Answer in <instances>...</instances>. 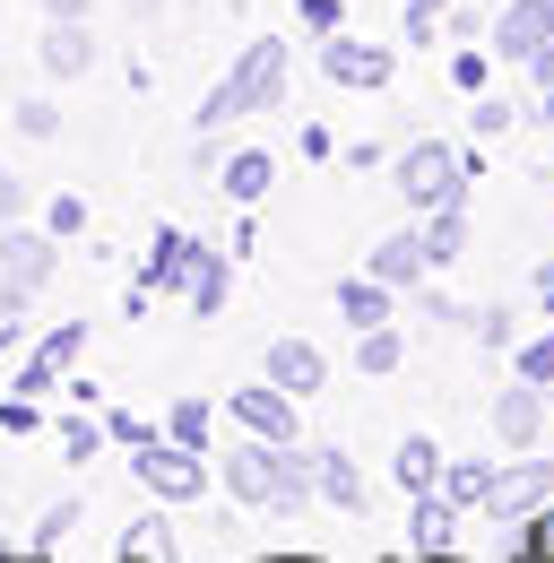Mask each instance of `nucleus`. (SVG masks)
I'll use <instances>...</instances> for the list:
<instances>
[{
    "instance_id": "nucleus-1",
    "label": "nucleus",
    "mask_w": 554,
    "mask_h": 563,
    "mask_svg": "<svg viewBox=\"0 0 554 563\" xmlns=\"http://www.w3.org/2000/svg\"><path fill=\"white\" fill-rule=\"evenodd\" d=\"M286 35H252L243 44V62H225V78L200 96V113H191V131H225V122H243V113H277L286 104Z\"/></svg>"
},
{
    "instance_id": "nucleus-2",
    "label": "nucleus",
    "mask_w": 554,
    "mask_h": 563,
    "mask_svg": "<svg viewBox=\"0 0 554 563\" xmlns=\"http://www.w3.org/2000/svg\"><path fill=\"white\" fill-rule=\"evenodd\" d=\"M485 156H468V147H451L442 131H416L399 156H390V183H399V200H408L416 217L433 209H468V183H477Z\"/></svg>"
},
{
    "instance_id": "nucleus-3",
    "label": "nucleus",
    "mask_w": 554,
    "mask_h": 563,
    "mask_svg": "<svg viewBox=\"0 0 554 563\" xmlns=\"http://www.w3.org/2000/svg\"><path fill=\"white\" fill-rule=\"evenodd\" d=\"M131 477L156 494V503H200V494H208V451L156 433V442H138V451H131Z\"/></svg>"
},
{
    "instance_id": "nucleus-4",
    "label": "nucleus",
    "mask_w": 554,
    "mask_h": 563,
    "mask_svg": "<svg viewBox=\"0 0 554 563\" xmlns=\"http://www.w3.org/2000/svg\"><path fill=\"white\" fill-rule=\"evenodd\" d=\"M217 477H225V494H234L243 511H277V486H286V442H261V433L225 442Z\"/></svg>"
},
{
    "instance_id": "nucleus-5",
    "label": "nucleus",
    "mask_w": 554,
    "mask_h": 563,
    "mask_svg": "<svg viewBox=\"0 0 554 563\" xmlns=\"http://www.w3.org/2000/svg\"><path fill=\"white\" fill-rule=\"evenodd\" d=\"M554 503V460L546 451H511V468H494V529H520V520H538Z\"/></svg>"
},
{
    "instance_id": "nucleus-6",
    "label": "nucleus",
    "mask_w": 554,
    "mask_h": 563,
    "mask_svg": "<svg viewBox=\"0 0 554 563\" xmlns=\"http://www.w3.org/2000/svg\"><path fill=\"white\" fill-rule=\"evenodd\" d=\"M225 417L243 424V433H261V442H303V399H295V390H277L269 373H261V382H243V390L225 399Z\"/></svg>"
},
{
    "instance_id": "nucleus-7",
    "label": "nucleus",
    "mask_w": 554,
    "mask_h": 563,
    "mask_svg": "<svg viewBox=\"0 0 554 563\" xmlns=\"http://www.w3.org/2000/svg\"><path fill=\"white\" fill-rule=\"evenodd\" d=\"M321 78L330 87H364V96H381L390 78H399V53L390 44H364V35H321Z\"/></svg>"
},
{
    "instance_id": "nucleus-8",
    "label": "nucleus",
    "mask_w": 554,
    "mask_h": 563,
    "mask_svg": "<svg viewBox=\"0 0 554 563\" xmlns=\"http://www.w3.org/2000/svg\"><path fill=\"white\" fill-rule=\"evenodd\" d=\"M0 278H18L26 295H44V286L62 278V234L53 225H0Z\"/></svg>"
},
{
    "instance_id": "nucleus-9",
    "label": "nucleus",
    "mask_w": 554,
    "mask_h": 563,
    "mask_svg": "<svg viewBox=\"0 0 554 563\" xmlns=\"http://www.w3.org/2000/svg\"><path fill=\"white\" fill-rule=\"evenodd\" d=\"M546 399L554 390H538V382L511 373V382L494 390V408H485V417H494V442H502V451H538V442H546Z\"/></svg>"
},
{
    "instance_id": "nucleus-10",
    "label": "nucleus",
    "mask_w": 554,
    "mask_h": 563,
    "mask_svg": "<svg viewBox=\"0 0 554 563\" xmlns=\"http://www.w3.org/2000/svg\"><path fill=\"white\" fill-rule=\"evenodd\" d=\"M35 70H44V87H78V78L96 70V26H87V18H44Z\"/></svg>"
},
{
    "instance_id": "nucleus-11",
    "label": "nucleus",
    "mask_w": 554,
    "mask_h": 563,
    "mask_svg": "<svg viewBox=\"0 0 554 563\" xmlns=\"http://www.w3.org/2000/svg\"><path fill=\"white\" fill-rule=\"evenodd\" d=\"M191 269H200V243L165 225V234L147 243V269L131 278V312H147V303H156V295H174V286H191Z\"/></svg>"
},
{
    "instance_id": "nucleus-12",
    "label": "nucleus",
    "mask_w": 554,
    "mask_h": 563,
    "mask_svg": "<svg viewBox=\"0 0 554 563\" xmlns=\"http://www.w3.org/2000/svg\"><path fill=\"white\" fill-rule=\"evenodd\" d=\"M554 44V0H511V9H494V62H529V53H546Z\"/></svg>"
},
{
    "instance_id": "nucleus-13",
    "label": "nucleus",
    "mask_w": 554,
    "mask_h": 563,
    "mask_svg": "<svg viewBox=\"0 0 554 563\" xmlns=\"http://www.w3.org/2000/svg\"><path fill=\"white\" fill-rule=\"evenodd\" d=\"M261 373H269L277 390H295V399H321V390H330V355L312 347V339H269Z\"/></svg>"
},
{
    "instance_id": "nucleus-14",
    "label": "nucleus",
    "mask_w": 554,
    "mask_h": 563,
    "mask_svg": "<svg viewBox=\"0 0 554 563\" xmlns=\"http://www.w3.org/2000/svg\"><path fill=\"white\" fill-rule=\"evenodd\" d=\"M364 269H373V278H390L399 295H416V286H424V269H433V252H424V225H399V234H381Z\"/></svg>"
},
{
    "instance_id": "nucleus-15",
    "label": "nucleus",
    "mask_w": 554,
    "mask_h": 563,
    "mask_svg": "<svg viewBox=\"0 0 554 563\" xmlns=\"http://www.w3.org/2000/svg\"><path fill=\"white\" fill-rule=\"evenodd\" d=\"M451 538H459V503L433 486V494H408V547L416 555H451Z\"/></svg>"
},
{
    "instance_id": "nucleus-16",
    "label": "nucleus",
    "mask_w": 554,
    "mask_h": 563,
    "mask_svg": "<svg viewBox=\"0 0 554 563\" xmlns=\"http://www.w3.org/2000/svg\"><path fill=\"white\" fill-rule=\"evenodd\" d=\"M442 468H451V451H442L433 433H408V442L390 451V486H399V494H433V486H442Z\"/></svg>"
},
{
    "instance_id": "nucleus-17",
    "label": "nucleus",
    "mask_w": 554,
    "mask_h": 563,
    "mask_svg": "<svg viewBox=\"0 0 554 563\" xmlns=\"http://www.w3.org/2000/svg\"><path fill=\"white\" fill-rule=\"evenodd\" d=\"M312 477H321V503H330V511H355V520L373 511V486H364V468H355L346 451H312Z\"/></svg>"
},
{
    "instance_id": "nucleus-18",
    "label": "nucleus",
    "mask_w": 554,
    "mask_h": 563,
    "mask_svg": "<svg viewBox=\"0 0 554 563\" xmlns=\"http://www.w3.org/2000/svg\"><path fill=\"white\" fill-rule=\"evenodd\" d=\"M269 183H277V156H269V147H234V156L217 165V191H225V200H243V209H252V200H269Z\"/></svg>"
},
{
    "instance_id": "nucleus-19",
    "label": "nucleus",
    "mask_w": 554,
    "mask_h": 563,
    "mask_svg": "<svg viewBox=\"0 0 554 563\" xmlns=\"http://www.w3.org/2000/svg\"><path fill=\"white\" fill-rule=\"evenodd\" d=\"M339 312H346V330H373V321L399 312V286L373 278V269H364V278H339Z\"/></svg>"
},
{
    "instance_id": "nucleus-20",
    "label": "nucleus",
    "mask_w": 554,
    "mask_h": 563,
    "mask_svg": "<svg viewBox=\"0 0 554 563\" xmlns=\"http://www.w3.org/2000/svg\"><path fill=\"white\" fill-rule=\"evenodd\" d=\"M399 364H408V330H399V321H373V330H355V373H364V382H390Z\"/></svg>"
},
{
    "instance_id": "nucleus-21",
    "label": "nucleus",
    "mask_w": 554,
    "mask_h": 563,
    "mask_svg": "<svg viewBox=\"0 0 554 563\" xmlns=\"http://www.w3.org/2000/svg\"><path fill=\"white\" fill-rule=\"evenodd\" d=\"M78 339H87L78 321H69V330H53L44 347L26 355V373H18V390H26V399H44V390H53V382H62V373H69V355H78Z\"/></svg>"
},
{
    "instance_id": "nucleus-22",
    "label": "nucleus",
    "mask_w": 554,
    "mask_h": 563,
    "mask_svg": "<svg viewBox=\"0 0 554 563\" xmlns=\"http://www.w3.org/2000/svg\"><path fill=\"white\" fill-rule=\"evenodd\" d=\"M182 295H191V321H217V312H225V295H234V261L200 243V269H191V286H182Z\"/></svg>"
},
{
    "instance_id": "nucleus-23",
    "label": "nucleus",
    "mask_w": 554,
    "mask_h": 563,
    "mask_svg": "<svg viewBox=\"0 0 554 563\" xmlns=\"http://www.w3.org/2000/svg\"><path fill=\"white\" fill-rule=\"evenodd\" d=\"M416 225H424V252H433V269L468 261V209H433V217H416Z\"/></svg>"
},
{
    "instance_id": "nucleus-24",
    "label": "nucleus",
    "mask_w": 554,
    "mask_h": 563,
    "mask_svg": "<svg viewBox=\"0 0 554 563\" xmlns=\"http://www.w3.org/2000/svg\"><path fill=\"white\" fill-rule=\"evenodd\" d=\"M442 494H451L459 511H485V503H494V460H451V468H442Z\"/></svg>"
},
{
    "instance_id": "nucleus-25",
    "label": "nucleus",
    "mask_w": 554,
    "mask_h": 563,
    "mask_svg": "<svg viewBox=\"0 0 554 563\" xmlns=\"http://www.w3.org/2000/svg\"><path fill=\"white\" fill-rule=\"evenodd\" d=\"M468 131H477L485 147L502 140V131H520V104H511V96H494V87H485V96H468Z\"/></svg>"
},
{
    "instance_id": "nucleus-26",
    "label": "nucleus",
    "mask_w": 554,
    "mask_h": 563,
    "mask_svg": "<svg viewBox=\"0 0 554 563\" xmlns=\"http://www.w3.org/2000/svg\"><path fill=\"white\" fill-rule=\"evenodd\" d=\"M9 122H18V140H35V147L62 140V104H53V96H18V113H9Z\"/></svg>"
},
{
    "instance_id": "nucleus-27",
    "label": "nucleus",
    "mask_w": 554,
    "mask_h": 563,
    "mask_svg": "<svg viewBox=\"0 0 554 563\" xmlns=\"http://www.w3.org/2000/svg\"><path fill=\"white\" fill-rule=\"evenodd\" d=\"M165 433H174V442H191V451H208L217 408H208V399H174V408H165Z\"/></svg>"
},
{
    "instance_id": "nucleus-28",
    "label": "nucleus",
    "mask_w": 554,
    "mask_h": 563,
    "mask_svg": "<svg viewBox=\"0 0 554 563\" xmlns=\"http://www.w3.org/2000/svg\"><path fill=\"white\" fill-rule=\"evenodd\" d=\"M416 312H424L433 330H477V312H468L451 286H416Z\"/></svg>"
},
{
    "instance_id": "nucleus-29",
    "label": "nucleus",
    "mask_w": 554,
    "mask_h": 563,
    "mask_svg": "<svg viewBox=\"0 0 554 563\" xmlns=\"http://www.w3.org/2000/svg\"><path fill=\"white\" fill-rule=\"evenodd\" d=\"M477 347L485 355H511V347H520V312H511V303H485V312H477Z\"/></svg>"
},
{
    "instance_id": "nucleus-30",
    "label": "nucleus",
    "mask_w": 554,
    "mask_h": 563,
    "mask_svg": "<svg viewBox=\"0 0 554 563\" xmlns=\"http://www.w3.org/2000/svg\"><path fill=\"white\" fill-rule=\"evenodd\" d=\"M511 373L538 382V390H554V330H546V339H520V347H511Z\"/></svg>"
},
{
    "instance_id": "nucleus-31",
    "label": "nucleus",
    "mask_w": 554,
    "mask_h": 563,
    "mask_svg": "<svg viewBox=\"0 0 554 563\" xmlns=\"http://www.w3.org/2000/svg\"><path fill=\"white\" fill-rule=\"evenodd\" d=\"M442 26H451V0H408V9H399V35H408V44H433Z\"/></svg>"
},
{
    "instance_id": "nucleus-32",
    "label": "nucleus",
    "mask_w": 554,
    "mask_h": 563,
    "mask_svg": "<svg viewBox=\"0 0 554 563\" xmlns=\"http://www.w3.org/2000/svg\"><path fill=\"white\" fill-rule=\"evenodd\" d=\"M295 26H303V35H339V26H346V0H295Z\"/></svg>"
},
{
    "instance_id": "nucleus-33",
    "label": "nucleus",
    "mask_w": 554,
    "mask_h": 563,
    "mask_svg": "<svg viewBox=\"0 0 554 563\" xmlns=\"http://www.w3.org/2000/svg\"><path fill=\"white\" fill-rule=\"evenodd\" d=\"M96 442H104V424H87V417H62V451L78 460V468L96 460Z\"/></svg>"
},
{
    "instance_id": "nucleus-34",
    "label": "nucleus",
    "mask_w": 554,
    "mask_h": 563,
    "mask_svg": "<svg viewBox=\"0 0 554 563\" xmlns=\"http://www.w3.org/2000/svg\"><path fill=\"white\" fill-rule=\"evenodd\" d=\"M451 78H459L468 96H485V78H494V62H485L477 44H459V53H451Z\"/></svg>"
},
{
    "instance_id": "nucleus-35",
    "label": "nucleus",
    "mask_w": 554,
    "mask_h": 563,
    "mask_svg": "<svg viewBox=\"0 0 554 563\" xmlns=\"http://www.w3.org/2000/svg\"><path fill=\"white\" fill-rule=\"evenodd\" d=\"M44 225H53V234H87V200H78V191H62V200H53V209H44Z\"/></svg>"
},
{
    "instance_id": "nucleus-36",
    "label": "nucleus",
    "mask_w": 554,
    "mask_h": 563,
    "mask_svg": "<svg viewBox=\"0 0 554 563\" xmlns=\"http://www.w3.org/2000/svg\"><path fill=\"white\" fill-rule=\"evenodd\" d=\"M104 433H113V442H122V451H138V442H156V433H165V424H138L131 408H113V417H104Z\"/></svg>"
},
{
    "instance_id": "nucleus-37",
    "label": "nucleus",
    "mask_w": 554,
    "mask_h": 563,
    "mask_svg": "<svg viewBox=\"0 0 554 563\" xmlns=\"http://www.w3.org/2000/svg\"><path fill=\"white\" fill-rule=\"evenodd\" d=\"M339 156H346V165H355V174H373V165H390V156H399V147H381V140H346Z\"/></svg>"
},
{
    "instance_id": "nucleus-38",
    "label": "nucleus",
    "mask_w": 554,
    "mask_h": 563,
    "mask_svg": "<svg viewBox=\"0 0 554 563\" xmlns=\"http://www.w3.org/2000/svg\"><path fill=\"white\" fill-rule=\"evenodd\" d=\"M18 217H26V183L0 165V225H18Z\"/></svg>"
},
{
    "instance_id": "nucleus-39",
    "label": "nucleus",
    "mask_w": 554,
    "mask_h": 563,
    "mask_svg": "<svg viewBox=\"0 0 554 563\" xmlns=\"http://www.w3.org/2000/svg\"><path fill=\"white\" fill-rule=\"evenodd\" d=\"M69 529H78V503H53V511H44V529H35V538H44V547H53V538H69Z\"/></svg>"
},
{
    "instance_id": "nucleus-40",
    "label": "nucleus",
    "mask_w": 554,
    "mask_h": 563,
    "mask_svg": "<svg viewBox=\"0 0 554 563\" xmlns=\"http://www.w3.org/2000/svg\"><path fill=\"white\" fill-rule=\"evenodd\" d=\"M520 78H529V87H554V44H546V53H529V62H520Z\"/></svg>"
},
{
    "instance_id": "nucleus-41",
    "label": "nucleus",
    "mask_w": 554,
    "mask_h": 563,
    "mask_svg": "<svg viewBox=\"0 0 554 563\" xmlns=\"http://www.w3.org/2000/svg\"><path fill=\"white\" fill-rule=\"evenodd\" d=\"M529 295H538V303L554 312V261H538V269H529Z\"/></svg>"
},
{
    "instance_id": "nucleus-42",
    "label": "nucleus",
    "mask_w": 554,
    "mask_h": 563,
    "mask_svg": "<svg viewBox=\"0 0 554 563\" xmlns=\"http://www.w3.org/2000/svg\"><path fill=\"white\" fill-rule=\"evenodd\" d=\"M96 0H44V18H87Z\"/></svg>"
},
{
    "instance_id": "nucleus-43",
    "label": "nucleus",
    "mask_w": 554,
    "mask_h": 563,
    "mask_svg": "<svg viewBox=\"0 0 554 563\" xmlns=\"http://www.w3.org/2000/svg\"><path fill=\"white\" fill-rule=\"evenodd\" d=\"M529 529H538V547H546V555H554V503H546V511H538V520H529Z\"/></svg>"
},
{
    "instance_id": "nucleus-44",
    "label": "nucleus",
    "mask_w": 554,
    "mask_h": 563,
    "mask_svg": "<svg viewBox=\"0 0 554 563\" xmlns=\"http://www.w3.org/2000/svg\"><path fill=\"white\" fill-rule=\"evenodd\" d=\"M538 122H546V131H554V87H538Z\"/></svg>"
},
{
    "instance_id": "nucleus-45",
    "label": "nucleus",
    "mask_w": 554,
    "mask_h": 563,
    "mask_svg": "<svg viewBox=\"0 0 554 563\" xmlns=\"http://www.w3.org/2000/svg\"><path fill=\"white\" fill-rule=\"evenodd\" d=\"M156 9H165V0H131V18H156Z\"/></svg>"
},
{
    "instance_id": "nucleus-46",
    "label": "nucleus",
    "mask_w": 554,
    "mask_h": 563,
    "mask_svg": "<svg viewBox=\"0 0 554 563\" xmlns=\"http://www.w3.org/2000/svg\"><path fill=\"white\" fill-rule=\"evenodd\" d=\"M416 563H459V555H416Z\"/></svg>"
},
{
    "instance_id": "nucleus-47",
    "label": "nucleus",
    "mask_w": 554,
    "mask_h": 563,
    "mask_svg": "<svg viewBox=\"0 0 554 563\" xmlns=\"http://www.w3.org/2000/svg\"><path fill=\"white\" fill-rule=\"evenodd\" d=\"M269 563H303V555H269Z\"/></svg>"
}]
</instances>
